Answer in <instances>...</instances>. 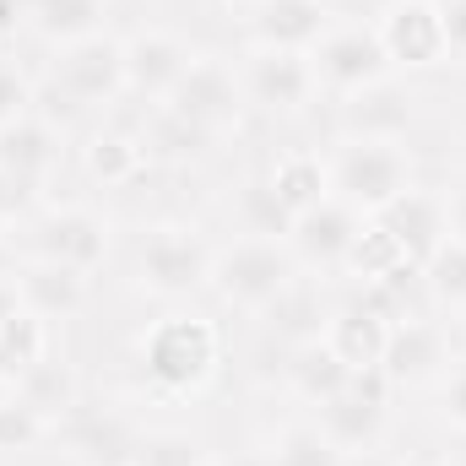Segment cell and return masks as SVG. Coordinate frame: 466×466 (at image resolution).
Segmentation results:
<instances>
[{
    "mask_svg": "<svg viewBox=\"0 0 466 466\" xmlns=\"http://www.w3.org/2000/svg\"><path fill=\"white\" fill-rule=\"evenodd\" d=\"M141 363L163 396H190L218 369V326L201 315H163L141 337Z\"/></svg>",
    "mask_w": 466,
    "mask_h": 466,
    "instance_id": "6da1fadb",
    "label": "cell"
},
{
    "mask_svg": "<svg viewBox=\"0 0 466 466\" xmlns=\"http://www.w3.org/2000/svg\"><path fill=\"white\" fill-rule=\"evenodd\" d=\"M299 271H293V249H288V238H238L233 249L223 255H212V288H218V299L233 304V309H255V315H266L271 304H277V293L293 282Z\"/></svg>",
    "mask_w": 466,
    "mask_h": 466,
    "instance_id": "7a4b0ae2",
    "label": "cell"
},
{
    "mask_svg": "<svg viewBox=\"0 0 466 466\" xmlns=\"http://www.w3.org/2000/svg\"><path fill=\"white\" fill-rule=\"evenodd\" d=\"M412 190V157L401 141H348L331 163V196H342L363 218L385 212Z\"/></svg>",
    "mask_w": 466,
    "mask_h": 466,
    "instance_id": "3957f363",
    "label": "cell"
},
{
    "mask_svg": "<svg viewBox=\"0 0 466 466\" xmlns=\"http://www.w3.org/2000/svg\"><path fill=\"white\" fill-rule=\"evenodd\" d=\"M309 60H315V82L342 98L374 87V82H390V60H385V44L374 27H331L309 49Z\"/></svg>",
    "mask_w": 466,
    "mask_h": 466,
    "instance_id": "277c9868",
    "label": "cell"
},
{
    "mask_svg": "<svg viewBox=\"0 0 466 466\" xmlns=\"http://www.w3.org/2000/svg\"><path fill=\"white\" fill-rule=\"evenodd\" d=\"M136 277L141 288L179 299L212 277V249L196 238V228H152L136 249Z\"/></svg>",
    "mask_w": 466,
    "mask_h": 466,
    "instance_id": "5b68a950",
    "label": "cell"
},
{
    "mask_svg": "<svg viewBox=\"0 0 466 466\" xmlns=\"http://www.w3.org/2000/svg\"><path fill=\"white\" fill-rule=\"evenodd\" d=\"M163 109L190 119V125H201V130H212V136H223L244 115V82L233 76L223 60H190V71L163 98Z\"/></svg>",
    "mask_w": 466,
    "mask_h": 466,
    "instance_id": "8992f818",
    "label": "cell"
},
{
    "mask_svg": "<svg viewBox=\"0 0 466 466\" xmlns=\"http://www.w3.org/2000/svg\"><path fill=\"white\" fill-rule=\"evenodd\" d=\"M385 390H390L385 369H352L348 390L320 401V429H326V440L342 456L348 451H369L380 440V429H385Z\"/></svg>",
    "mask_w": 466,
    "mask_h": 466,
    "instance_id": "52a82bcc",
    "label": "cell"
},
{
    "mask_svg": "<svg viewBox=\"0 0 466 466\" xmlns=\"http://www.w3.org/2000/svg\"><path fill=\"white\" fill-rule=\"evenodd\" d=\"M55 93L71 98L76 109L82 104H109L115 93H125V44L104 38V33H87V38L66 44L60 66H55Z\"/></svg>",
    "mask_w": 466,
    "mask_h": 466,
    "instance_id": "ba28073f",
    "label": "cell"
},
{
    "mask_svg": "<svg viewBox=\"0 0 466 466\" xmlns=\"http://www.w3.org/2000/svg\"><path fill=\"white\" fill-rule=\"evenodd\" d=\"M380 44H385V60L390 66H407V71H423V66H440L451 49H445V22H440V0H390L374 22Z\"/></svg>",
    "mask_w": 466,
    "mask_h": 466,
    "instance_id": "9c48e42d",
    "label": "cell"
},
{
    "mask_svg": "<svg viewBox=\"0 0 466 466\" xmlns=\"http://www.w3.org/2000/svg\"><path fill=\"white\" fill-rule=\"evenodd\" d=\"M358 233H363V212L348 207L342 196H326L320 207H309L304 218H293L288 244H293L299 260H309V266H320V271H337V266H348Z\"/></svg>",
    "mask_w": 466,
    "mask_h": 466,
    "instance_id": "30bf717a",
    "label": "cell"
},
{
    "mask_svg": "<svg viewBox=\"0 0 466 466\" xmlns=\"http://www.w3.org/2000/svg\"><path fill=\"white\" fill-rule=\"evenodd\" d=\"M104 249H109V228L87 207H60L33 228V255L55 260V266H71V271H93L104 260Z\"/></svg>",
    "mask_w": 466,
    "mask_h": 466,
    "instance_id": "8fae6325",
    "label": "cell"
},
{
    "mask_svg": "<svg viewBox=\"0 0 466 466\" xmlns=\"http://www.w3.org/2000/svg\"><path fill=\"white\" fill-rule=\"evenodd\" d=\"M326 33H331L326 0H255L249 5L255 49H299V55H309Z\"/></svg>",
    "mask_w": 466,
    "mask_h": 466,
    "instance_id": "7c38bea8",
    "label": "cell"
},
{
    "mask_svg": "<svg viewBox=\"0 0 466 466\" xmlns=\"http://www.w3.org/2000/svg\"><path fill=\"white\" fill-rule=\"evenodd\" d=\"M315 60L299 49H255L249 71H244V93L266 109H304L315 98Z\"/></svg>",
    "mask_w": 466,
    "mask_h": 466,
    "instance_id": "4fadbf2b",
    "label": "cell"
},
{
    "mask_svg": "<svg viewBox=\"0 0 466 466\" xmlns=\"http://www.w3.org/2000/svg\"><path fill=\"white\" fill-rule=\"evenodd\" d=\"M190 49L174 38V33H136L125 44V93L136 98H168L179 87V76L190 71Z\"/></svg>",
    "mask_w": 466,
    "mask_h": 466,
    "instance_id": "5bb4252c",
    "label": "cell"
},
{
    "mask_svg": "<svg viewBox=\"0 0 466 466\" xmlns=\"http://www.w3.org/2000/svg\"><path fill=\"white\" fill-rule=\"evenodd\" d=\"M55 157H60V136H55L49 119L22 115L0 130V185L27 190L55 168Z\"/></svg>",
    "mask_w": 466,
    "mask_h": 466,
    "instance_id": "9a60e30c",
    "label": "cell"
},
{
    "mask_svg": "<svg viewBox=\"0 0 466 466\" xmlns=\"http://www.w3.org/2000/svg\"><path fill=\"white\" fill-rule=\"evenodd\" d=\"M385 228L396 233V244H401V255L412 260V266H423L445 238H451V218H445V196H429V190H407V196H396L385 212H374Z\"/></svg>",
    "mask_w": 466,
    "mask_h": 466,
    "instance_id": "2e32d148",
    "label": "cell"
},
{
    "mask_svg": "<svg viewBox=\"0 0 466 466\" xmlns=\"http://www.w3.org/2000/svg\"><path fill=\"white\" fill-rule=\"evenodd\" d=\"M380 369L390 385H423L445 369V331L434 320H396L385 352H380Z\"/></svg>",
    "mask_w": 466,
    "mask_h": 466,
    "instance_id": "e0dca14e",
    "label": "cell"
},
{
    "mask_svg": "<svg viewBox=\"0 0 466 466\" xmlns=\"http://www.w3.org/2000/svg\"><path fill=\"white\" fill-rule=\"evenodd\" d=\"M407 125H412V104L390 82H374V87L342 98V130H348V141H401Z\"/></svg>",
    "mask_w": 466,
    "mask_h": 466,
    "instance_id": "ac0fdd59",
    "label": "cell"
},
{
    "mask_svg": "<svg viewBox=\"0 0 466 466\" xmlns=\"http://www.w3.org/2000/svg\"><path fill=\"white\" fill-rule=\"evenodd\" d=\"M16 299H22V309H33L38 320H66V315H76L82 299H87V271L55 266V260H33V266L16 277Z\"/></svg>",
    "mask_w": 466,
    "mask_h": 466,
    "instance_id": "d6986e66",
    "label": "cell"
},
{
    "mask_svg": "<svg viewBox=\"0 0 466 466\" xmlns=\"http://www.w3.org/2000/svg\"><path fill=\"white\" fill-rule=\"evenodd\" d=\"M16 396L49 423V429H60L82 401V385H76V374H71V363H60V358H38L33 369H22L16 374Z\"/></svg>",
    "mask_w": 466,
    "mask_h": 466,
    "instance_id": "ffe728a7",
    "label": "cell"
},
{
    "mask_svg": "<svg viewBox=\"0 0 466 466\" xmlns=\"http://www.w3.org/2000/svg\"><path fill=\"white\" fill-rule=\"evenodd\" d=\"M390 326L369 309V304H348L326 320V348L337 352L348 369H380V352H385Z\"/></svg>",
    "mask_w": 466,
    "mask_h": 466,
    "instance_id": "44dd1931",
    "label": "cell"
},
{
    "mask_svg": "<svg viewBox=\"0 0 466 466\" xmlns=\"http://www.w3.org/2000/svg\"><path fill=\"white\" fill-rule=\"evenodd\" d=\"M66 434H71V451L82 456V461L93 466H130L136 461V440H130V429L109 418V412H71L66 418Z\"/></svg>",
    "mask_w": 466,
    "mask_h": 466,
    "instance_id": "7402d4cb",
    "label": "cell"
},
{
    "mask_svg": "<svg viewBox=\"0 0 466 466\" xmlns=\"http://www.w3.org/2000/svg\"><path fill=\"white\" fill-rule=\"evenodd\" d=\"M266 185L277 190V201H282L293 218H304L309 207H320V201L331 196V168H326L315 152H288V157H277V168L266 174Z\"/></svg>",
    "mask_w": 466,
    "mask_h": 466,
    "instance_id": "603a6c76",
    "label": "cell"
},
{
    "mask_svg": "<svg viewBox=\"0 0 466 466\" xmlns=\"http://www.w3.org/2000/svg\"><path fill=\"white\" fill-rule=\"evenodd\" d=\"M352 380V369L337 358V352L326 348V337H315V342H304V348H293V363H288V385L309 401V407H320V401H331V396H342Z\"/></svg>",
    "mask_w": 466,
    "mask_h": 466,
    "instance_id": "cb8c5ba5",
    "label": "cell"
},
{
    "mask_svg": "<svg viewBox=\"0 0 466 466\" xmlns=\"http://www.w3.org/2000/svg\"><path fill=\"white\" fill-rule=\"evenodd\" d=\"M266 320H271V331L277 337H288L293 348H304V342H315V337H326V309H320V293L315 288H304L299 277L277 293V304L266 309Z\"/></svg>",
    "mask_w": 466,
    "mask_h": 466,
    "instance_id": "d4e9b609",
    "label": "cell"
},
{
    "mask_svg": "<svg viewBox=\"0 0 466 466\" xmlns=\"http://www.w3.org/2000/svg\"><path fill=\"white\" fill-rule=\"evenodd\" d=\"M98 16H104V0H27V22L60 49L98 33Z\"/></svg>",
    "mask_w": 466,
    "mask_h": 466,
    "instance_id": "484cf974",
    "label": "cell"
},
{
    "mask_svg": "<svg viewBox=\"0 0 466 466\" xmlns=\"http://www.w3.org/2000/svg\"><path fill=\"white\" fill-rule=\"evenodd\" d=\"M49 320H38L33 309H11L5 320H0V369L5 374H22V369H33L38 358H49V331H44Z\"/></svg>",
    "mask_w": 466,
    "mask_h": 466,
    "instance_id": "4316f807",
    "label": "cell"
},
{
    "mask_svg": "<svg viewBox=\"0 0 466 466\" xmlns=\"http://www.w3.org/2000/svg\"><path fill=\"white\" fill-rule=\"evenodd\" d=\"M147 163V141H130L119 130H98L87 141V174L104 179V185H130Z\"/></svg>",
    "mask_w": 466,
    "mask_h": 466,
    "instance_id": "83f0119b",
    "label": "cell"
},
{
    "mask_svg": "<svg viewBox=\"0 0 466 466\" xmlns=\"http://www.w3.org/2000/svg\"><path fill=\"white\" fill-rule=\"evenodd\" d=\"M396 266H407L396 233L385 228L380 218H363V233H358V244H352V255H348V271L358 282H380V277H390Z\"/></svg>",
    "mask_w": 466,
    "mask_h": 466,
    "instance_id": "f1b7e54d",
    "label": "cell"
},
{
    "mask_svg": "<svg viewBox=\"0 0 466 466\" xmlns=\"http://www.w3.org/2000/svg\"><path fill=\"white\" fill-rule=\"evenodd\" d=\"M342 461H348V456L326 440L320 423H293V429H282L277 445H271V466H342Z\"/></svg>",
    "mask_w": 466,
    "mask_h": 466,
    "instance_id": "f546056e",
    "label": "cell"
},
{
    "mask_svg": "<svg viewBox=\"0 0 466 466\" xmlns=\"http://www.w3.org/2000/svg\"><path fill=\"white\" fill-rule=\"evenodd\" d=\"M423 282H429V299H434V304L466 309V244L461 238H445V244L423 260Z\"/></svg>",
    "mask_w": 466,
    "mask_h": 466,
    "instance_id": "4dcf8cb0",
    "label": "cell"
},
{
    "mask_svg": "<svg viewBox=\"0 0 466 466\" xmlns=\"http://www.w3.org/2000/svg\"><path fill=\"white\" fill-rule=\"evenodd\" d=\"M238 212H244V228L255 233V238H288V233H293V212L277 201V190H271L266 179L244 185V196H238Z\"/></svg>",
    "mask_w": 466,
    "mask_h": 466,
    "instance_id": "1f68e13d",
    "label": "cell"
},
{
    "mask_svg": "<svg viewBox=\"0 0 466 466\" xmlns=\"http://www.w3.org/2000/svg\"><path fill=\"white\" fill-rule=\"evenodd\" d=\"M152 147L163 152V157H201L207 147H212V130H201V125H190V119L179 115H157V125H152Z\"/></svg>",
    "mask_w": 466,
    "mask_h": 466,
    "instance_id": "d6a6232c",
    "label": "cell"
},
{
    "mask_svg": "<svg viewBox=\"0 0 466 466\" xmlns=\"http://www.w3.org/2000/svg\"><path fill=\"white\" fill-rule=\"evenodd\" d=\"M44 434H49V423H44L22 396L0 407V451H27V445H38Z\"/></svg>",
    "mask_w": 466,
    "mask_h": 466,
    "instance_id": "836d02e7",
    "label": "cell"
},
{
    "mask_svg": "<svg viewBox=\"0 0 466 466\" xmlns=\"http://www.w3.org/2000/svg\"><path fill=\"white\" fill-rule=\"evenodd\" d=\"M130 466H201V445L185 434H152L147 445H136Z\"/></svg>",
    "mask_w": 466,
    "mask_h": 466,
    "instance_id": "e575fe53",
    "label": "cell"
},
{
    "mask_svg": "<svg viewBox=\"0 0 466 466\" xmlns=\"http://www.w3.org/2000/svg\"><path fill=\"white\" fill-rule=\"evenodd\" d=\"M22 115H33V87H27V76H22L16 66L0 60V130Z\"/></svg>",
    "mask_w": 466,
    "mask_h": 466,
    "instance_id": "d590c367",
    "label": "cell"
},
{
    "mask_svg": "<svg viewBox=\"0 0 466 466\" xmlns=\"http://www.w3.org/2000/svg\"><path fill=\"white\" fill-rule=\"evenodd\" d=\"M440 412H445V423H456V429L466 434V363L445 374V390H440Z\"/></svg>",
    "mask_w": 466,
    "mask_h": 466,
    "instance_id": "8d00e7d4",
    "label": "cell"
},
{
    "mask_svg": "<svg viewBox=\"0 0 466 466\" xmlns=\"http://www.w3.org/2000/svg\"><path fill=\"white\" fill-rule=\"evenodd\" d=\"M440 22H445V49L466 55V0H440Z\"/></svg>",
    "mask_w": 466,
    "mask_h": 466,
    "instance_id": "74e56055",
    "label": "cell"
},
{
    "mask_svg": "<svg viewBox=\"0 0 466 466\" xmlns=\"http://www.w3.org/2000/svg\"><path fill=\"white\" fill-rule=\"evenodd\" d=\"M445 218H451V238L466 244V185H456V190L445 196Z\"/></svg>",
    "mask_w": 466,
    "mask_h": 466,
    "instance_id": "f35d334b",
    "label": "cell"
},
{
    "mask_svg": "<svg viewBox=\"0 0 466 466\" xmlns=\"http://www.w3.org/2000/svg\"><path fill=\"white\" fill-rule=\"evenodd\" d=\"M16 22H27V0H0V38H11Z\"/></svg>",
    "mask_w": 466,
    "mask_h": 466,
    "instance_id": "ab89813d",
    "label": "cell"
},
{
    "mask_svg": "<svg viewBox=\"0 0 466 466\" xmlns=\"http://www.w3.org/2000/svg\"><path fill=\"white\" fill-rule=\"evenodd\" d=\"M16 304H22V299H16V282H0V320H5Z\"/></svg>",
    "mask_w": 466,
    "mask_h": 466,
    "instance_id": "60d3db41",
    "label": "cell"
},
{
    "mask_svg": "<svg viewBox=\"0 0 466 466\" xmlns=\"http://www.w3.org/2000/svg\"><path fill=\"white\" fill-rule=\"evenodd\" d=\"M223 466H271V451H249V456H233Z\"/></svg>",
    "mask_w": 466,
    "mask_h": 466,
    "instance_id": "b9f144b4",
    "label": "cell"
},
{
    "mask_svg": "<svg viewBox=\"0 0 466 466\" xmlns=\"http://www.w3.org/2000/svg\"><path fill=\"white\" fill-rule=\"evenodd\" d=\"M5 401H16V374L0 369V407H5Z\"/></svg>",
    "mask_w": 466,
    "mask_h": 466,
    "instance_id": "7bdbcfd3",
    "label": "cell"
},
{
    "mask_svg": "<svg viewBox=\"0 0 466 466\" xmlns=\"http://www.w3.org/2000/svg\"><path fill=\"white\" fill-rule=\"evenodd\" d=\"M0 190H5V185H0ZM0 223H5V196H0Z\"/></svg>",
    "mask_w": 466,
    "mask_h": 466,
    "instance_id": "ee69618b",
    "label": "cell"
},
{
    "mask_svg": "<svg viewBox=\"0 0 466 466\" xmlns=\"http://www.w3.org/2000/svg\"><path fill=\"white\" fill-rule=\"evenodd\" d=\"M369 466H401V461H369Z\"/></svg>",
    "mask_w": 466,
    "mask_h": 466,
    "instance_id": "f6af8a7d",
    "label": "cell"
},
{
    "mask_svg": "<svg viewBox=\"0 0 466 466\" xmlns=\"http://www.w3.org/2000/svg\"><path fill=\"white\" fill-rule=\"evenodd\" d=\"M461 331H466V309H461Z\"/></svg>",
    "mask_w": 466,
    "mask_h": 466,
    "instance_id": "bcb514c9",
    "label": "cell"
}]
</instances>
